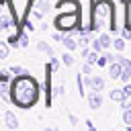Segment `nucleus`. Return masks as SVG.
Returning <instances> with one entry per match:
<instances>
[{
  "label": "nucleus",
  "mask_w": 131,
  "mask_h": 131,
  "mask_svg": "<svg viewBox=\"0 0 131 131\" xmlns=\"http://www.w3.org/2000/svg\"><path fill=\"white\" fill-rule=\"evenodd\" d=\"M84 125H86V129H88V131H94V129H96V127L92 125V121H88V119L84 121Z\"/></svg>",
  "instance_id": "30"
},
{
  "label": "nucleus",
  "mask_w": 131,
  "mask_h": 131,
  "mask_svg": "<svg viewBox=\"0 0 131 131\" xmlns=\"http://www.w3.org/2000/svg\"><path fill=\"white\" fill-rule=\"evenodd\" d=\"M10 102L18 108H33L39 102V84L33 76L18 74L10 82Z\"/></svg>",
  "instance_id": "1"
},
{
  "label": "nucleus",
  "mask_w": 131,
  "mask_h": 131,
  "mask_svg": "<svg viewBox=\"0 0 131 131\" xmlns=\"http://www.w3.org/2000/svg\"><path fill=\"white\" fill-rule=\"evenodd\" d=\"M104 78H100V76H92V80H90V90H98V92H102L104 90Z\"/></svg>",
  "instance_id": "12"
},
{
  "label": "nucleus",
  "mask_w": 131,
  "mask_h": 131,
  "mask_svg": "<svg viewBox=\"0 0 131 131\" xmlns=\"http://www.w3.org/2000/svg\"><path fill=\"white\" fill-rule=\"evenodd\" d=\"M86 102H88V106H90L92 111H98V108L102 106V92L90 90V92L86 94Z\"/></svg>",
  "instance_id": "6"
},
{
  "label": "nucleus",
  "mask_w": 131,
  "mask_h": 131,
  "mask_svg": "<svg viewBox=\"0 0 131 131\" xmlns=\"http://www.w3.org/2000/svg\"><path fill=\"white\" fill-rule=\"evenodd\" d=\"M63 94V86H55V88H51V96H61Z\"/></svg>",
  "instance_id": "27"
},
{
  "label": "nucleus",
  "mask_w": 131,
  "mask_h": 131,
  "mask_svg": "<svg viewBox=\"0 0 131 131\" xmlns=\"http://www.w3.org/2000/svg\"><path fill=\"white\" fill-rule=\"evenodd\" d=\"M14 12H12V6L4 0H0V33L2 31H10L12 25H14Z\"/></svg>",
  "instance_id": "4"
},
{
  "label": "nucleus",
  "mask_w": 131,
  "mask_h": 131,
  "mask_svg": "<svg viewBox=\"0 0 131 131\" xmlns=\"http://www.w3.org/2000/svg\"><path fill=\"white\" fill-rule=\"evenodd\" d=\"M125 43H127V39H125L123 35H119V37H115V39H113V49H115L117 53H123V51H125V47H127Z\"/></svg>",
  "instance_id": "11"
},
{
  "label": "nucleus",
  "mask_w": 131,
  "mask_h": 131,
  "mask_svg": "<svg viewBox=\"0 0 131 131\" xmlns=\"http://www.w3.org/2000/svg\"><path fill=\"white\" fill-rule=\"evenodd\" d=\"M123 90H125V96H131V82H125Z\"/></svg>",
  "instance_id": "28"
},
{
  "label": "nucleus",
  "mask_w": 131,
  "mask_h": 131,
  "mask_svg": "<svg viewBox=\"0 0 131 131\" xmlns=\"http://www.w3.org/2000/svg\"><path fill=\"white\" fill-rule=\"evenodd\" d=\"M43 14H45V12H41L39 8H37V10H33V16H35L37 20H39V18H43Z\"/></svg>",
  "instance_id": "29"
},
{
  "label": "nucleus",
  "mask_w": 131,
  "mask_h": 131,
  "mask_svg": "<svg viewBox=\"0 0 131 131\" xmlns=\"http://www.w3.org/2000/svg\"><path fill=\"white\" fill-rule=\"evenodd\" d=\"M10 72H12V76H18V74H25V68H20V66H12Z\"/></svg>",
  "instance_id": "26"
},
{
  "label": "nucleus",
  "mask_w": 131,
  "mask_h": 131,
  "mask_svg": "<svg viewBox=\"0 0 131 131\" xmlns=\"http://www.w3.org/2000/svg\"><path fill=\"white\" fill-rule=\"evenodd\" d=\"M121 72H123V63L121 61H111L108 63V78L111 80H119Z\"/></svg>",
  "instance_id": "8"
},
{
  "label": "nucleus",
  "mask_w": 131,
  "mask_h": 131,
  "mask_svg": "<svg viewBox=\"0 0 131 131\" xmlns=\"http://www.w3.org/2000/svg\"><path fill=\"white\" fill-rule=\"evenodd\" d=\"M98 51H94V49H90V53L84 57V61H88V63H92V66H96V59H98Z\"/></svg>",
  "instance_id": "15"
},
{
  "label": "nucleus",
  "mask_w": 131,
  "mask_h": 131,
  "mask_svg": "<svg viewBox=\"0 0 131 131\" xmlns=\"http://www.w3.org/2000/svg\"><path fill=\"white\" fill-rule=\"evenodd\" d=\"M70 123H72V125H78V117H76V115H70Z\"/></svg>",
  "instance_id": "31"
},
{
  "label": "nucleus",
  "mask_w": 131,
  "mask_h": 131,
  "mask_svg": "<svg viewBox=\"0 0 131 131\" xmlns=\"http://www.w3.org/2000/svg\"><path fill=\"white\" fill-rule=\"evenodd\" d=\"M96 68H108V57H106L104 51L98 55V59H96Z\"/></svg>",
  "instance_id": "16"
},
{
  "label": "nucleus",
  "mask_w": 131,
  "mask_h": 131,
  "mask_svg": "<svg viewBox=\"0 0 131 131\" xmlns=\"http://www.w3.org/2000/svg\"><path fill=\"white\" fill-rule=\"evenodd\" d=\"M92 68H94L92 63H88V61H84V63H82V74H92Z\"/></svg>",
  "instance_id": "23"
},
{
  "label": "nucleus",
  "mask_w": 131,
  "mask_h": 131,
  "mask_svg": "<svg viewBox=\"0 0 131 131\" xmlns=\"http://www.w3.org/2000/svg\"><path fill=\"white\" fill-rule=\"evenodd\" d=\"M61 63L68 66V68H72V66H74V57H72L70 53H63V55H61Z\"/></svg>",
  "instance_id": "18"
},
{
  "label": "nucleus",
  "mask_w": 131,
  "mask_h": 131,
  "mask_svg": "<svg viewBox=\"0 0 131 131\" xmlns=\"http://www.w3.org/2000/svg\"><path fill=\"white\" fill-rule=\"evenodd\" d=\"M55 8H57V10L68 8L70 12H74V10H78V12H80V2H76V0H59V2L55 4Z\"/></svg>",
  "instance_id": "9"
},
{
  "label": "nucleus",
  "mask_w": 131,
  "mask_h": 131,
  "mask_svg": "<svg viewBox=\"0 0 131 131\" xmlns=\"http://www.w3.org/2000/svg\"><path fill=\"white\" fill-rule=\"evenodd\" d=\"M35 47H37V49H39L41 53H45V55H49V57L53 55V47H51L49 43H45V41H39V43H37Z\"/></svg>",
  "instance_id": "14"
},
{
  "label": "nucleus",
  "mask_w": 131,
  "mask_h": 131,
  "mask_svg": "<svg viewBox=\"0 0 131 131\" xmlns=\"http://www.w3.org/2000/svg\"><path fill=\"white\" fill-rule=\"evenodd\" d=\"M108 47H113V39H111V35H108V33H100V35L92 41V49H94V51H98V53L106 51Z\"/></svg>",
  "instance_id": "5"
},
{
  "label": "nucleus",
  "mask_w": 131,
  "mask_h": 131,
  "mask_svg": "<svg viewBox=\"0 0 131 131\" xmlns=\"http://www.w3.org/2000/svg\"><path fill=\"white\" fill-rule=\"evenodd\" d=\"M8 53H10L8 43H6V41H0V59H6V57H8Z\"/></svg>",
  "instance_id": "17"
},
{
  "label": "nucleus",
  "mask_w": 131,
  "mask_h": 131,
  "mask_svg": "<svg viewBox=\"0 0 131 131\" xmlns=\"http://www.w3.org/2000/svg\"><path fill=\"white\" fill-rule=\"evenodd\" d=\"M76 84H78V92H80V96L84 98V80H82V76L76 78Z\"/></svg>",
  "instance_id": "22"
},
{
  "label": "nucleus",
  "mask_w": 131,
  "mask_h": 131,
  "mask_svg": "<svg viewBox=\"0 0 131 131\" xmlns=\"http://www.w3.org/2000/svg\"><path fill=\"white\" fill-rule=\"evenodd\" d=\"M39 10H41V12L51 10V2H39Z\"/></svg>",
  "instance_id": "25"
},
{
  "label": "nucleus",
  "mask_w": 131,
  "mask_h": 131,
  "mask_svg": "<svg viewBox=\"0 0 131 131\" xmlns=\"http://www.w3.org/2000/svg\"><path fill=\"white\" fill-rule=\"evenodd\" d=\"M108 98H111L113 102H121V100L125 98V90H123V88H115V90L108 92Z\"/></svg>",
  "instance_id": "13"
},
{
  "label": "nucleus",
  "mask_w": 131,
  "mask_h": 131,
  "mask_svg": "<svg viewBox=\"0 0 131 131\" xmlns=\"http://www.w3.org/2000/svg\"><path fill=\"white\" fill-rule=\"evenodd\" d=\"M123 123L131 125V108H123Z\"/></svg>",
  "instance_id": "20"
},
{
  "label": "nucleus",
  "mask_w": 131,
  "mask_h": 131,
  "mask_svg": "<svg viewBox=\"0 0 131 131\" xmlns=\"http://www.w3.org/2000/svg\"><path fill=\"white\" fill-rule=\"evenodd\" d=\"M61 45H63L68 51H74V49H78L80 45H78V39H76V31H68V33H63Z\"/></svg>",
  "instance_id": "7"
},
{
  "label": "nucleus",
  "mask_w": 131,
  "mask_h": 131,
  "mask_svg": "<svg viewBox=\"0 0 131 131\" xmlns=\"http://www.w3.org/2000/svg\"><path fill=\"white\" fill-rule=\"evenodd\" d=\"M78 23H80V14H78V10H74V12H59L55 18H53V27L57 29V31H61V33H68V31H76L78 29Z\"/></svg>",
  "instance_id": "3"
},
{
  "label": "nucleus",
  "mask_w": 131,
  "mask_h": 131,
  "mask_svg": "<svg viewBox=\"0 0 131 131\" xmlns=\"http://www.w3.org/2000/svg\"><path fill=\"white\" fill-rule=\"evenodd\" d=\"M4 123H6V129H18V119L12 111H4Z\"/></svg>",
  "instance_id": "10"
},
{
  "label": "nucleus",
  "mask_w": 131,
  "mask_h": 131,
  "mask_svg": "<svg viewBox=\"0 0 131 131\" xmlns=\"http://www.w3.org/2000/svg\"><path fill=\"white\" fill-rule=\"evenodd\" d=\"M51 72H57V68H59V59H55L53 55H51V61H49V66H47Z\"/></svg>",
  "instance_id": "21"
},
{
  "label": "nucleus",
  "mask_w": 131,
  "mask_h": 131,
  "mask_svg": "<svg viewBox=\"0 0 131 131\" xmlns=\"http://www.w3.org/2000/svg\"><path fill=\"white\" fill-rule=\"evenodd\" d=\"M119 104H121V108H131V96H125Z\"/></svg>",
  "instance_id": "24"
},
{
  "label": "nucleus",
  "mask_w": 131,
  "mask_h": 131,
  "mask_svg": "<svg viewBox=\"0 0 131 131\" xmlns=\"http://www.w3.org/2000/svg\"><path fill=\"white\" fill-rule=\"evenodd\" d=\"M119 35H123V37L129 41V39H131V25H127V23H125V27L121 29V33H119Z\"/></svg>",
  "instance_id": "19"
},
{
  "label": "nucleus",
  "mask_w": 131,
  "mask_h": 131,
  "mask_svg": "<svg viewBox=\"0 0 131 131\" xmlns=\"http://www.w3.org/2000/svg\"><path fill=\"white\" fill-rule=\"evenodd\" d=\"M90 25L94 27V31L108 25V29L113 33H121V29H117V25H115V4L111 0H94L92 2V20H90Z\"/></svg>",
  "instance_id": "2"
}]
</instances>
